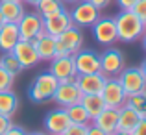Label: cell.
Wrapping results in <instances>:
<instances>
[{
    "label": "cell",
    "mask_w": 146,
    "mask_h": 135,
    "mask_svg": "<svg viewBox=\"0 0 146 135\" xmlns=\"http://www.w3.org/2000/svg\"><path fill=\"white\" fill-rule=\"evenodd\" d=\"M87 126L89 124H70L63 135H87Z\"/></svg>",
    "instance_id": "obj_29"
},
{
    "label": "cell",
    "mask_w": 146,
    "mask_h": 135,
    "mask_svg": "<svg viewBox=\"0 0 146 135\" xmlns=\"http://www.w3.org/2000/svg\"><path fill=\"white\" fill-rule=\"evenodd\" d=\"M128 106H131L141 117H146V96L144 92H137V94H129L126 100Z\"/></svg>",
    "instance_id": "obj_27"
},
{
    "label": "cell",
    "mask_w": 146,
    "mask_h": 135,
    "mask_svg": "<svg viewBox=\"0 0 146 135\" xmlns=\"http://www.w3.org/2000/svg\"><path fill=\"white\" fill-rule=\"evenodd\" d=\"M100 96H102L106 107H111V109H120L126 104V100H128V94L122 89L117 76L106 78V83H104L102 91H100Z\"/></svg>",
    "instance_id": "obj_4"
},
{
    "label": "cell",
    "mask_w": 146,
    "mask_h": 135,
    "mask_svg": "<svg viewBox=\"0 0 146 135\" xmlns=\"http://www.w3.org/2000/svg\"><path fill=\"white\" fill-rule=\"evenodd\" d=\"M22 2H26V4H30V6H37V4L41 2V0H22Z\"/></svg>",
    "instance_id": "obj_39"
},
{
    "label": "cell",
    "mask_w": 146,
    "mask_h": 135,
    "mask_svg": "<svg viewBox=\"0 0 146 135\" xmlns=\"http://www.w3.org/2000/svg\"><path fill=\"white\" fill-rule=\"evenodd\" d=\"M19 2H22V0H19Z\"/></svg>",
    "instance_id": "obj_46"
},
{
    "label": "cell",
    "mask_w": 146,
    "mask_h": 135,
    "mask_svg": "<svg viewBox=\"0 0 146 135\" xmlns=\"http://www.w3.org/2000/svg\"><path fill=\"white\" fill-rule=\"evenodd\" d=\"M70 19L72 24L78 28H91L100 19V9L87 0H80L78 4H74V9L70 11Z\"/></svg>",
    "instance_id": "obj_5"
},
{
    "label": "cell",
    "mask_w": 146,
    "mask_h": 135,
    "mask_svg": "<svg viewBox=\"0 0 146 135\" xmlns=\"http://www.w3.org/2000/svg\"><path fill=\"white\" fill-rule=\"evenodd\" d=\"M70 26H72V19H70V11H67V9L59 11V13L52 15V17L43 19L44 32H46L48 35H52V37H57L59 33H63L65 30L70 28Z\"/></svg>",
    "instance_id": "obj_15"
},
{
    "label": "cell",
    "mask_w": 146,
    "mask_h": 135,
    "mask_svg": "<svg viewBox=\"0 0 146 135\" xmlns=\"http://www.w3.org/2000/svg\"><path fill=\"white\" fill-rule=\"evenodd\" d=\"M93 124L98 126L100 130H104L107 135H111L113 132L118 130V109L106 107L96 118H93Z\"/></svg>",
    "instance_id": "obj_19"
},
{
    "label": "cell",
    "mask_w": 146,
    "mask_h": 135,
    "mask_svg": "<svg viewBox=\"0 0 146 135\" xmlns=\"http://www.w3.org/2000/svg\"><path fill=\"white\" fill-rule=\"evenodd\" d=\"M74 65L78 74H94L100 72V54L91 48H80L74 54Z\"/></svg>",
    "instance_id": "obj_11"
},
{
    "label": "cell",
    "mask_w": 146,
    "mask_h": 135,
    "mask_svg": "<svg viewBox=\"0 0 146 135\" xmlns=\"http://www.w3.org/2000/svg\"><path fill=\"white\" fill-rule=\"evenodd\" d=\"M35 7H37V13H39L43 19H46V17H52V15L63 11L65 9V2L63 0H41Z\"/></svg>",
    "instance_id": "obj_24"
},
{
    "label": "cell",
    "mask_w": 146,
    "mask_h": 135,
    "mask_svg": "<svg viewBox=\"0 0 146 135\" xmlns=\"http://www.w3.org/2000/svg\"><path fill=\"white\" fill-rule=\"evenodd\" d=\"M0 65H2V67L9 72V74H13V76L19 74L21 70H24V68H22V65L19 63V59L11 52H4V56L0 57Z\"/></svg>",
    "instance_id": "obj_26"
},
{
    "label": "cell",
    "mask_w": 146,
    "mask_h": 135,
    "mask_svg": "<svg viewBox=\"0 0 146 135\" xmlns=\"http://www.w3.org/2000/svg\"><path fill=\"white\" fill-rule=\"evenodd\" d=\"M19 41H21V35H19L17 22H4L0 26V50L2 52H11Z\"/></svg>",
    "instance_id": "obj_18"
},
{
    "label": "cell",
    "mask_w": 146,
    "mask_h": 135,
    "mask_svg": "<svg viewBox=\"0 0 146 135\" xmlns=\"http://www.w3.org/2000/svg\"><path fill=\"white\" fill-rule=\"evenodd\" d=\"M4 135H26V132L21 128V126H15V124H11L9 126V130H7Z\"/></svg>",
    "instance_id": "obj_33"
},
{
    "label": "cell",
    "mask_w": 146,
    "mask_h": 135,
    "mask_svg": "<svg viewBox=\"0 0 146 135\" xmlns=\"http://www.w3.org/2000/svg\"><path fill=\"white\" fill-rule=\"evenodd\" d=\"M57 83H59V82H57V80L54 78L48 70L46 72H41L39 76H35V80L32 82V85H30V89H28L30 100L35 102V104H43V102L52 100Z\"/></svg>",
    "instance_id": "obj_2"
},
{
    "label": "cell",
    "mask_w": 146,
    "mask_h": 135,
    "mask_svg": "<svg viewBox=\"0 0 146 135\" xmlns=\"http://www.w3.org/2000/svg\"><path fill=\"white\" fill-rule=\"evenodd\" d=\"M87 2H91L94 7H98V9H104V7H107L111 4V0H87Z\"/></svg>",
    "instance_id": "obj_35"
},
{
    "label": "cell",
    "mask_w": 146,
    "mask_h": 135,
    "mask_svg": "<svg viewBox=\"0 0 146 135\" xmlns=\"http://www.w3.org/2000/svg\"><path fill=\"white\" fill-rule=\"evenodd\" d=\"M115 24H117L118 41L133 43V41H139L144 35V22L131 9H122L115 17Z\"/></svg>",
    "instance_id": "obj_1"
},
{
    "label": "cell",
    "mask_w": 146,
    "mask_h": 135,
    "mask_svg": "<svg viewBox=\"0 0 146 135\" xmlns=\"http://www.w3.org/2000/svg\"><path fill=\"white\" fill-rule=\"evenodd\" d=\"M63 2H67V4H78L80 0H63Z\"/></svg>",
    "instance_id": "obj_42"
},
{
    "label": "cell",
    "mask_w": 146,
    "mask_h": 135,
    "mask_svg": "<svg viewBox=\"0 0 146 135\" xmlns=\"http://www.w3.org/2000/svg\"><path fill=\"white\" fill-rule=\"evenodd\" d=\"M17 26H19V35L24 41H33L37 35L44 32L43 17L39 13H24L22 19L17 22Z\"/></svg>",
    "instance_id": "obj_12"
},
{
    "label": "cell",
    "mask_w": 146,
    "mask_h": 135,
    "mask_svg": "<svg viewBox=\"0 0 146 135\" xmlns=\"http://www.w3.org/2000/svg\"><path fill=\"white\" fill-rule=\"evenodd\" d=\"M32 43L35 46L37 56H39L41 61H50L54 56H56V37L48 35L46 32H43L41 35H37Z\"/></svg>",
    "instance_id": "obj_17"
},
{
    "label": "cell",
    "mask_w": 146,
    "mask_h": 135,
    "mask_svg": "<svg viewBox=\"0 0 146 135\" xmlns=\"http://www.w3.org/2000/svg\"><path fill=\"white\" fill-rule=\"evenodd\" d=\"M118 82H120L122 89L126 91V94H137V92H143L146 89V80L143 76L139 67H131V68H126L117 76Z\"/></svg>",
    "instance_id": "obj_9"
},
{
    "label": "cell",
    "mask_w": 146,
    "mask_h": 135,
    "mask_svg": "<svg viewBox=\"0 0 146 135\" xmlns=\"http://www.w3.org/2000/svg\"><path fill=\"white\" fill-rule=\"evenodd\" d=\"M48 72L57 80V82H63V80H74L78 76L76 72V65H74V57L72 56H54L50 59V68Z\"/></svg>",
    "instance_id": "obj_8"
},
{
    "label": "cell",
    "mask_w": 146,
    "mask_h": 135,
    "mask_svg": "<svg viewBox=\"0 0 146 135\" xmlns=\"http://www.w3.org/2000/svg\"><path fill=\"white\" fill-rule=\"evenodd\" d=\"M141 72H143V76H144V80H146V59H143V63H141Z\"/></svg>",
    "instance_id": "obj_37"
},
{
    "label": "cell",
    "mask_w": 146,
    "mask_h": 135,
    "mask_svg": "<svg viewBox=\"0 0 146 135\" xmlns=\"http://www.w3.org/2000/svg\"><path fill=\"white\" fill-rule=\"evenodd\" d=\"M4 22H6V19H4V15H2V11H0V26L4 24Z\"/></svg>",
    "instance_id": "obj_41"
},
{
    "label": "cell",
    "mask_w": 146,
    "mask_h": 135,
    "mask_svg": "<svg viewBox=\"0 0 146 135\" xmlns=\"http://www.w3.org/2000/svg\"><path fill=\"white\" fill-rule=\"evenodd\" d=\"M19 109V98L11 89L0 91V115L6 117H13Z\"/></svg>",
    "instance_id": "obj_23"
},
{
    "label": "cell",
    "mask_w": 146,
    "mask_h": 135,
    "mask_svg": "<svg viewBox=\"0 0 146 135\" xmlns=\"http://www.w3.org/2000/svg\"><path fill=\"white\" fill-rule=\"evenodd\" d=\"M87 135H107L106 132H104V130H100L98 126H87Z\"/></svg>",
    "instance_id": "obj_36"
},
{
    "label": "cell",
    "mask_w": 146,
    "mask_h": 135,
    "mask_svg": "<svg viewBox=\"0 0 146 135\" xmlns=\"http://www.w3.org/2000/svg\"><path fill=\"white\" fill-rule=\"evenodd\" d=\"M11 54H13V56L19 59V63L22 65V68H33V67H35V65L41 61L39 56H37V50H35V46H33L32 41L21 39L17 45L13 46Z\"/></svg>",
    "instance_id": "obj_13"
},
{
    "label": "cell",
    "mask_w": 146,
    "mask_h": 135,
    "mask_svg": "<svg viewBox=\"0 0 146 135\" xmlns=\"http://www.w3.org/2000/svg\"><path fill=\"white\" fill-rule=\"evenodd\" d=\"M111 135H131V132H122V130H117V132H113Z\"/></svg>",
    "instance_id": "obj_38"
},
{
    "label": "cell",
    "mask_w": 146,
    "mask_h": 135,
    "mask_svg": "<svg viewBox=\"0 0 146 135\" xmlns=\"http://www.w3.org/2000/svg\"><path fill=\"white\" fill-rule=\"evenodd\" d=\"M139 120H141V115L131 106L124 104L118 109V130H122V132H133V128L137 126Z\"/></svg>",
    "instance_id": "obj_20"
},
{
    "label": "cell",
    "mask_w": 146,
    "mask_h": 135,
    "mask_svg": "<svg viewBox=\"0 0 146 135\" xmlns=\"http://www.w3.org/2000/svg\"><path fill=\"white\" fill-rule=\"evenodd\" d=\"M80 104H82L83 109L87 111V115L91 117V120L96 118L98 115L106 109V104H104V100H102L100 94H83L82 100H80Z\"/></svg>",
    "instance_id": "obj_22"
},
{
    "label": "cell",
    "mask_w": 146,
    "mask_h": 135,
    "mask_svg": "<svg viewBox=\"0 0 146 135\" xmlns=\"http://www.w3.org/2000/svg\"><path fill=\"white\" fill-rule=\"evenodd\" d=\"M144 33H146V22H144Z\"/></svg>",
    "instance_id": "obj_44"
},
{
    "label": "cell",
    "mask_w": 146,
    "mask_h": 135,
    "mask_svg": "<svg viewBox=\"0 0 146 135\" xmlns=\"http://www.w3.org/2000/svg\"><path fill=\"white\" fill-rule=\"evenodd\" d=\"M131 135H146V117H141V120L137 122V126L133 128Z\"/></svg>",
    "instance_id": "obj_31"
},
{
    "label": "cell",
    "mask_w": 146,
    "mask_h": 135,
    "mask_svg": "<svg viewBox=\"0 0 146 135\" xmlns=\"http://www.w3.org/2000/svg\"><path fill=\"white\" fill-rule=\"evenodd\" d=\"M91 28H93L94 39H96L100 45L109 46V45H113L115 41H118L115 17H102V15H100V19L94 22L93 26H91Z\"/></svg>",
    "instance_id": "obj_10"
},
{
    "label": "cell",
    "mask_w": 146,
    "mask_h": 135,
    "mask_svg": "<svg viewBox=\"0 0 146 135\" xmlns=\"http://www.w3.org/2000/svg\"><path fill=\"white\" fill-rule=\"evenodd\" d=\"M126 67V59L124 54L118 48H107L106 52L100 56V72H102L106 78L111 76H118Z\"/></svg>",
    "instance_id": "obj_6"
},
{
    "label": "cell",
    "mask_w": 146,
    "mask_h": 135,
    "mask_svg": "<svg viewBox=\"0 0 146 135\" xmlns=\"http://www.w3.org/2000/svg\"><path fill=\"white\" fill-rule=\"evenodd\" d=\"M26 135H46V133H41V132H33V133H26Z\"/></svg>",
    "instance_id": "obj_43"
},
{
    "label": "cell",
    "mask_w": 146,
    "mask_h": 135,
    "mask_svg": "<svg viewBox=\"0 0 146 135\" xmlns=\"http://www.w3.org/2000/svg\"><path fill=\"white\" fill-rule=\"evenodd\" d=\"M70 126V118H68L65 107H57L52 109L44 117V130L50 135H63V132Z\"/></svg>",
    "instance_id": "obj_14"
},
{
    "label": "cell",
    "mask_w": 146,
    "mask_h": 135,
    "mask_svg": "<svg viewBox=\"0 0 146 135\" xmlns=\"http://www.w3.org/2000/svg\"><path fill=\"white\" fill-rule=\"evenodd\" d=\"M135 2L137 0H117V4H118L120 9H131V7L135 6Z\"/></svg>",
    "instance_id": "obj_34"
},
{
    "label": "cell",
    "mask_w": 146,
    "mask_h": 135,
    "mask_svg": "<svg viewBox=\"0 0 146 135\" xmlns=\"http://www.w3.org/2000/svg\"><path fill=\"white\" fill-rule=\"evenodd\" d=\"M13 80H15V76L9 74V72L0 65V91L11 89V87H13Z\"/></svg>",
    "instance_id": "obj_28"
},
{
    "label": "cell",
    "mask_w": 146,
    "mask_h": 135,
    "mask_svg": "<svg viewBox=\"0 0 146 135\" xmlns=\"http://www.w3.org/2000/svg\"><path fill=\"white\" fill-rule=\"evenodd\" d=\"M82 91H80L76 80H63V82L57 83L56 92H54V102L59 104L61 107H68L72 104H80L82 100Z\"/></svg>",
    "instance_id": "obj_7"
},
{
    "label": "cell",
    "mask_w": 146,
    "mask_h": 135,
    "mask_svg": "<svg viewBox=\"0 0 146 135\" xmlns=\"http://www.w3.org/2000/svg\"><path fill=\"white\" fill-rule=\"evenodd\" d=\"M68 118H70V124H89L91 117L87 115V111L83 109L82 104H72V106L65 107Z\"/></svg>",
    "instance_id": "obj_25"
},
{
    "label": "cell",
    "mask_w": 146,
    "mask_h": 135,
    "mask_svg": "<svg viewBox=\"0 0 146 135\" xmlns=\"http://www.w3.org/2000/svg\"><path fill=\"white\" fill-rule=\"evenodd\" d=\"M141 39H143V48H144V52H146V33L141 37Z\"/></svg>",
    "instance_id": "obj_40"
},
{
    "label": "cell",
    "mask_w": 146,
    "mask_h": 135,
    "mask_svg": "<svg viewBox=\"0 0 146 135\" xmlns=\"http://www.w3.org/2000/svg\"><path fill=\"white\" fill-rule=\"evenodd\" d=\"M0 11H2L6 22H19L22 15L26 13L22 2H19V0H0Z\"/></svg>",
    "instance_id": "obj_21"
},
{
    "label": "cell",
    "mask_w": 146,
    "mask_h": 135,
    "mask_svg": "<svg viewBox=\"0 0 146 135\" xmlns=\"http://www.w3.org/2000/svg\"><path fill=\"white\" fill-rule=\"evenodd\" d=\"M131 11L141 19L143 22H146V0H137L135 6L131 7Z\"/></svg>",
    "instance_id": "obj_30"
},
{
    "label": "cell",
    "mask_w": 146,
    "mask_h": 135,
    "mask_svg": "<svg viewBox=\"0 0 146 135\" xmlns=\"http://www.w3.org/2000/svg\"><path fill=\"white\" fill-rule=\"evenodd\" d=\"M13 124L11 122V117H6V115H0V135H4L9 130V126Z\"/></svg>",
    "instance_id": "obj_32"
},
{
    "label": "cell",
    "mask_w": 146,
    "mask_h": 135,
    "mask_svg": "<svg viewBox=\"0 0 146 135\" xmlns=\"http://www.w3.org/2000/svg\"><path fill=\"white\" fill-rule=\"evenodd\" d=\"M76 83H78L82 94H100L104 83H106V76L102 72H94V74H78L76 76Z\"/></svg>",
    "instance_id": "obj_16"
},
{
    "label": "cell",
    "mask_w": 146,
    "mask_h": 135,
    "mask_svg": "<svg viewBox=\"0 0 146 135\" xmlns=\"http://www.w3.org/2000/svg\"><path fill=\"white\" fill-rule=\"evenodd\" d=\"M143 92H144V96H146V89H144V91H143Z\"/></svg>",
    "instance_id": "obj_45"
},
{
    "label": "cell",
    "mask_w": 146,
    "mask_h": 135,
    "mask_svg": "<svg viewBox=\"0 0 146 135\" xmlns=\"http://www.w3.org/2000/svg\"><path fill=\"white\" fill-rule=\"evenodd\" d=\"M83 46V33L78 26L72 24L63 33L56 37V56H74Z\"/></svg>",
    "instance_id": "obj_3"
}]
</instances>
